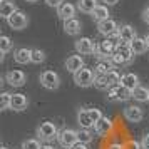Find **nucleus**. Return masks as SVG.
<instances>
[{"label":"nucleus","instance_id":"nucleus-1","mask_svg":"<svg viewBox=\"0 0 149 149\" xmlns=\"http://www.w3.org/2000/svg\"><path fill=\"white\" fill-rule=\"evenodd\" d=\"M59 132H61V131L57 129L55 122H52V121L40 122V124L37 126V129H35L37 139L40 142H45V144H49V142H52L54 139H57V137H59Z\"/></svg>","mask_w":149,"mask_h":149},{"label":"nucleus","instance_id":"nucleus-2","mask_svg":"<svg viewBox=\"0 0 149 149\" xmlns=\"http://www.w3.org/2000/svg\"><path fill=\"white\" fill-rule=\"evenodd\" d=\"M95 79H97L95 70L87 69V67H82L79 72L74 74V82H75V86H79V87H91V86H94Z\"/></svg>","mask_w":149,"mask_h":149},{"label":"nucleus","instance_id":"nucleus-3","mask_svg":"<svg viewBox=\"0 0 149 149\" xmlns=\"http://www.w3.org/2000/svg\"><path fill=\"white\" fill-rule=\"evenodd\" d=\"M97 45H99V44H95V40H92L91 37H81V39H77L75 44H74L77 54H81V55H92V54L95 55Z\"/></svg>","mask_w":149,"mask_h":149},{"label":"nucleus","instance_id":"nucleus-4","mask_svg":"<svg viewBox=\"0 0 149 149\" xmlns=\"http://www.w3.org/2000/svg\"><path fill=\"white\" fill-rule=\"evenodd\" d=\"M107 101L111 102H124L132 99V91H129L127 87L124 86H116V87H111L107 91Z\"/></svg>","mask_w":149,"mask_h":149},{"label":"nucleus","instance_id":"nucleus-5","mask_svg":"<svg viewBox=\"0 0 149 149\" xmlns=\"http://www.w3.org/2000/svg\"><path fill=\"white\" fill-rule=\"evenodd\" d=\"M39 81H40L42 87L49 89V91H55L61 86V75L55 70H44L40 74V77H39Z\"/></svg>","mask_w":149,"mask_h":149},{"label":"nucleus","instance_id":"nucleus-6","mask_svg":"<svg viewBox=\"0 0 149 149\" xmlns=\"http://www.w3.org/2000/svg\"><path fill=\"white\" fill-rule=\"evenodd\" d=\"M57 142L61 144L62 148L70 149L74 144L79 142V131H75V129H62L61 132H59Z\"/></svg>","mask_w":149,"mask_h":149},{"label":"nucleus","instance_id":"nucleus-7","mask_svg":"<svg viewBox=\"0 0 149 149\" xmlns=\"http://www.w3.org/2000/svg\"><path fill=\"white\" fill-rule=\"evenodd\" d=\"M7 24H8V27L14 29V30H24L29 25V17L22 10H17L15 14H12L7 19Z\"/></svg>","mask_w":149,"mask_h":149},{"label":"nucleus","instance_id":"nucleus-8","mask_svg":"<svg viewBox=\"0 0 149 149\" xmlns=\"http://www.w3.org/2000/svg\"><path fill=\"white\" fill-rule=\"evenodd\" d=\"M116 49H117V45H116L114 42H111L109 39H106V40L99 42L95 57H97L99 61H101V59H111V57L116 54Z\"/></svg>","mask_w":149,"mask_h":149},{"label":"nucleus","instance_id":"nucleus-9","mask_svg":"<svg viewBox=\"0 0 149 149\" xmlns=\"http://www.w3.org/2000/svg\"><path fill=\"white\" fill-rule=\"evenodd\" d=\"M5 81L12 86V87H22L25 82H27V75L24 70H19V69H14V70H8L5 74Z\"/></svg>","mask_w":149,"mask_h":149},{"label":"nucleus","instance_id":"nucleus-10","mask_svg":"<svg viewBox=\"0 0 149 149\" xmlns=\"http://www.w3.org/2000/svg\"><path fill=\"white\" fill-rule=\"evenodd\" d=\"M77 5H74V3H70V2H64L61 7L57 8V15H59V19H61L62 22L65 20H70V19H74L75 14H77Z\"/></svg>","mask_w":149,"mask_h":149},{"label":"nucleus","instance_id":"nucleus-11","mask_svg":"<svg viewBox=\"0 0 149 149\" xmlns=\"http://www.w3.org/2000/svg\"><path fill=\"white\" fill-rule=\"evenodd\" d=\"M97 30H99V34L104 35L106 39H107L111 34H114L119 30V25H117V22L114 19H107V20H102L97 24Z\"/></svg>","mask_w":149,"mask_h":149},{"label":"nucleus","instance_id":"nucleus-12","mask_svg":"<svg viewBox=\"0 0 149 149\" xmlns=\"http://www.w3.org/2000/svg\"><path fill=\"white\" fill-rule=\"evenodd\" d=\"M82 67H84V57H82L81 54H74V55H69L67 57V61H65V69H67V72L75 74V72H79Z\"/></svg>","mask_w":149,"mask_h":149},{"label":"nucleus","instance_id":"nucleus-13","mask_svg":"<svg viewBox=\"0 0 149 149\" xmlns=\"http://www.w3.org/2000/svg\"><path fill=\"white\" fill-rule=\"evenodd\" d=\"M112 129H114V122H112V119H109V117L104 116L99 122H95L94 132L97 136H107L109 132H112Z\"/></svg>","mask_w":149,"mask_h":149},{"label":"nucleus","instance_id":"nucleus-14","mask_svg":"<svg viewBox=\"0 0 149 149\" xmlns=\"http://www.w3.org/2000/svg\"><path fill=\"white\" fill-rule=\"evenodd\" d=\"M29 107V97L25 94H12V102H10V109L12 111H17V112H22Z\"/></svg>","mask_w":149,"mask_h":149},{"label":"nucleus","instance_id":"nucleus-15","mask_svg":"<svg viewBox=\"0 0 149 149\" xmlns=\"http://www.w3.org/2000/svg\"><path fill=\"white\" fill-rule=\"evenodd\" d=\"M32 52L34 49H27V47H20L14 52V61L20 65H25V64H30L32 62Z\"/></svg>","mask_w":149,"mask_h":149},{"label":"nucleus","instance_id":"nucleus-16","mask_svg":"<svg viewBox=\"0 0 149 149\" xmlns=\"http://www.w3.org/2000/svg\"><path fill=\"white\" fill-rule=\"evenodd\" d=\"M124 117L129 122H141L144 117V111L139 106H127L124 109Z\"/></svg>","mask_w":149,"mask_h":149},{"label":"nucleus","instance_id":"nucleus-17","mask_svg":"<svg viewBox=\"0 0 149 149\" xmlns=\"http://www.w3.org/2000/svg\"><path fill=\"white\" fill-rule=\"evenodd\" d=\"M119 35H121V40L124 44H131L137 37V32H136V29L131 24H124V25L119 27Z\"/></svg>","mask_w":149,"mask_h":149},{"label":"nucleus","instance_id":"nucleus-18","mask_svg":"<svg viewBox=\"0 0 149 149\" xmlns=\"http://www.w3.org/2000/svg\"><path fill=\"white\" fill-rule=\"evenodd\" d=\"M121 86L127 87L129 91H134V89H137L139 86H141V84H139V75L134 74V72H126V74H122Z\"/></svg>","mask_w":149,"mask_h":149},{"label":"nucleus","instance_id":"nucleus-19","mask_svg":"<svg viewBox=\"0 0 149 149\" xmlns=\"http://www.w3.org/2000/svg\"><path fill=\"white\" fill-rule=\"evenodd\" d=\"M19 8H17V3H15L14 0H2V3H0V17L2 19H5L7 20L8 17L12 14H15Z\"/></svg>","mask_w":149,"mask_h":149},{"label":"nucleus","instance_id":"nucleus-20","mask_svg":"<svg viewBox=\"0 0 149 149\" xmlns=\"http://www.w3.org/2000/svg\"><path fill=\"white\" fill-rule=\"evenodd\" d=\"M82 30V24L79 19H70V20H65L64 22V32L67 35H79Z\"/></svg>","mask_w":149,"mask_h":149},{"label":"nucleus","instance_id":"nucleus-21","mask_svg":"<svg viewBox=\"0 0 149 149\" xmlns=\"http://www.w3.org/2000/svg\"><path fill=\"white\" fill-rule=\"evenodd\" d=\"M77 124L81 126V129H92L94 122L89 116V109H79L77 112Z\"/></svg>","mask_w":149,"mask_h":149},{"label":"nucleus","instance_id":"nucleus-22","mask_svg":"<svg viewBox=\"0 0 149 149\" xmlns=\"http://www.w3.org/2000/svg\"><path fill=\"white\" fill-rule=\"evenodd\" d=\"M94 70L97 75H107L111 70H114V64L111 62V59H101V61H97Z\"/></svg>","mask_w":149,"mask_h":149},{"label":"nucleus","instance_id":"nucleus-23","mask_svg":"<svg viewBox=\"0 0 149 149\" xmlns=\"http://www.w3.org/2000/svg\"><path fill=\"white\" fill-rule=\"evenodd\" d=\"M131 45V49H132V52H134V55H141V54H146L148 52V42H146V39H142V37H136L134 40L129 44Z\"/></svg>","mask_w":149,"mask_h":149},{"label":"nucleus","instance_id":"nucleus-24","mask_svg":"<svg viewBox=\"0 0 149 149\" xmlns=\"http://www.w3.org/2000/svg\"><path fill=\"white\" fill-rule=\"evenodd\" d=\"M109 15H111V12H109L107 5H97V7L94 8V12L91 14V17H92V19L99 24V22H102V20H107V19H111Z\"/></svg>","mask_w":149,"mask_h":149},{"label":"nucleus","instance_id":"nucleus-25","mask_svg":"<svg viewBox=\"0 0 149 149\" xmlns=\"http://www.w3.org/2000/svg\"><path fill=\"white\" fill-rule=\"evenodd\" d=\"M116 52H119V54L126 59V62H127V64H131V62L134 61V57H136L134 52H132V49H131V45H129V44H124V42L117 45Z\"/></svg>","mask_w":149,"mask_h":149},{"label":"nucleus","instance_id":"nucleus-26","mask_svg":"<svg viewBox=\"0 0 149 149\" xmlns=\"http://www.w3.org/2000/svg\"><path fill=\"white\" fill-rule=\"evenodd\" d=\"M12 49H14V42H12V39H10L8 35H2V37H0V50H2L0 61H3L5 55H7Z\"/></svg>","mask_w":149,"mask_h":149},{"label":"nucleus","instance_id":"nucleus-27","mask_svg":"<svg viewBox=\"0 0 149 149\" xmlns=\"http://www.w3.org/2000/svg\"><path fill=\"white\" fill-rule=\"evenodd\" d=\"M97 5H99L97 0H79L77 2V8L81 12H84V14H92Z\"/></svg>","mask_w":149,"mask_h":149},{"label":"nucleus","instance_id":"nucleus-28","mask_svg":"<svg viewBox=\"0 0 149 149\" xmlns=\"http://www.w3.org/2000/svg\"><path fill=\"white\" fill-rule=\"evenodd\" d=\"M132 99L137 102H148L149 101V89L139 86L137 89L132 91Z\"/></svg>","mask_w":149,"mask_h":149},{"label":"nucleus","instance_id":"nucleus-29","mask_svg":"<svg viewBox=\"0 0 149 149\" xmlns=\"http://www.w3.org/2000/svg\"><path fill=\"white\" fill-rule=\"evenodd\" d=\"M106 77V81H107V84L111 86V87H116V86H121V79L122 75H119L116 70H111L107 75H104Z\"/></svg>","mask_w":149,"mask_h":149},{"label":"nucleus","instance_id":"nucleus-30","mask_svg":"<svg viewBox=\"0 0 149 149\" xmlns=\"http://www.w3.org/2000/svg\"><path fill=\"white\" fill-rule=\"evenodd\" d=\"M92 139H94V134H92L91 129H79V142L89 144Z\"/></svg>","mask_w":149,"mask_h":149},{"label":"nucleus","instance_id":"nucleus-31","mask_svg":"<svg viewBox=\"0 0 149 149\" xmlns=\"http://www.w3.org/2000/svg\"><path fill=\"white\" fill-rule=\"evenodd\" d=\"M10 102H12V94L10 92H2V95H0V107H2V111L10 109Z\"/></svg>","mask_w":149,"mask_h":149},{"label":"nucleus","instance_id":"nucleus-32","mask_svg":"<svg viewBox=\"0 0 149 149\" xmlns=\"http://www.w3.org/2000/svg\"><path fill=\"white\" fill-rule=\"evenodd\" d=\"M40 148H42V144L37 137L35 139H25L22 142V149H40Z\"/></svg>","mask_w":149,"mask_h":149},{"label":"nucleus","instance_id":"nucleus-33","mask_svg":"<svg viewBox=\"0 0 149 149\" xmlns=\"http://www.w3.org/2000/svg\"><path fill=\"white\" fill-rule=\"evenodd\" d=\"M111 62L114 64V67H126V65H129L127 62H126V59H124L119 52H116V54L111 57Z\"/></svg>","mask_w":149,"mask_h":149},{"label":"nucleus","instance_id":"nucleus-34","mask_svg":"<svg viewBox=\"0 0 149 149\" xmlns=\"http://www.w3.org/2000/svg\"><path fill=\"white\" fill-rule=\"evenodd\" d=\"M45 61V52L40 50V49H34L32 52V64H42Z\"/></svg>","mask_w":149,"mask_h":149},{"label":"nucleus","instance_id":"nucleus-35","mask_svg":"<svg viewBox=\"0 0 149 149\" xmlns=\"http://www.w3.org/2000/svg\"><path fill=\"white\" fill-rule=\"evenodd\" d=\"M94 86L99 89V91H109V89H111V86L107 84V81H106V77H104V75H97Z\"/></svg>","mask_w":149,"mask_h":149},{"label":"nucleus","instance_id":"nucleus-36","mask_svg":"<svg viewBox=\"0 0 149 149\" xmlns=\"http://www.w3.org/2000/svg\"><path fill=\"white\" fill-rule=\"evenodd\" d=\"M89 116H91V119H92V122H94V126H95V122H99L104 117L101 112V109H97V107H92V109H89Z\"/></svg>","mask_w":149,"mask_h":149},{"label":"nucleus","instance_id":"nucleus-37","mask_svg":"<svg viewBox=\"0 0 149 149\" xmlns=\"http://www.w3.org/2000/svg\"><path fill=\"white\" fill-rule=\"evenodd\" d=\"M44 2H45V3H47L49 7H54V8H59L62 5V3H64V2H65V0H44Z\"/></svg>","mask_w":149,"mask_h":149},{"label":"nucleus","instance_id":"nucleus-38","mask_svg":"<svg viewBox=\"0 0 149 149\" xmlns=\"http://www.w3.org/2000/svg\"><path fill=\"white\" fill-rule=\"evenodd\" d=\"M141 17H142V20H144V24H148L149 25V5H146V7L142 8Z\"/></svg>","mask_w":149,"mask_h":149},{"label":"nucleus","instance_id":"nucleus-39","mask_svg":"<svg viewBox=\"0 0 149 149\" xmlns=\"http://www.w3.org/2000/svg\"><path fill=\"white\" fill-rule=\"evenodd\" d=\"M141 146H142V149H149V132H146V134L142 136Z\"/></svg>","mask_w":149,"mask_h":149},{"label":"nucleus","instance_id":"nucleus-40","mask_svg":"<svg viewBox=\"0 0 149 149\" xmlns=\"http://www.w3.org/2000/svg\"><path fill=\"white\" fill-rule=\"evenodd\" d=\"M126 149H142V146H141V142H137V141H131L127 144V148Z\"/></svg>","mask_w":149,"mask_h":149},{"label":"nucleus","instance_id":"nucleus-41","mask_svg":"<svg viewBox=\"0 0 149 149\" xmlns=\"http://www.w3.org/2000/svg\"><path fill=\"white\" fill-rule=\"evenodd\" d=\"M107 149H126V146H124V144H121V142H112Z\"/></svg>","mask_w":149,"mask_h":149},{"label":"nucleus","instance_id":"nucleus-42","mask_svg":"<svg viewBox=\"0 0 149 149\" xmlns=\"http://www.w3.org/2000/svg\"><path fill=\"white\" fill-rule=\"evenodd\" d=\"M70 149H89V148H87V144H84V142H77Z\"/></svg>","mask_w":149,"mask_h":149},{"label":"nucleus","instance_id":"nucleus-43","mask_svg":"<svg viewBox=\"0 0 149 149\" xmlns=\"http://www.w3.org/2000/svg\"><path fill=\"white\" fill-rule=\"evenodd\" d=\"M102 2H104V5H116V3H117V2H119V0H102Z\"/></svg>","mask_w":149,"mask_h":149},{"label":"nucleus","instance_id":"nucleus-44","mask_svg":"<svg viewBox=\"0 0 149 149\" xmlns=\"http://www.w3.org/2000/svg\"><path fill=\"white\" fill-rule=\"evenodd\" d=\"M40 149H55V148H54V146H50V144H44Z\"/></svg>","mask_w":149,"mask_h":149},{"label":"nucleus","instance_id":"nucleus-45","mask_svg":"<svg viewBox=\"0 0 149 149\" xmlns=\"http://www.w3.org/2000/svg\"><path fill=\"white\" fill-rule=\"evenodd\" d=\"M144 39H146V42H148V47H149V34L146 35V37H144Z\"/></svg>","mask_w":149,"mask_h":149},{"label":"nucleus","instance_id":"nucleus-46","mask_svg":"<svg viewBox=\"0 0 149 149\" xmlns=\"http://www.w3.org/2000/svg\"><path fill=\"white\" fill-rule=\"evenodd\" d=\"M25 2H30V3H34V2H37V0H25Z\"/></svg>","mask_w":149,"mask_h":149},{"label":"nucleus","instance_id":"nucleus-47","mask_svg":"<svg viewBox=\"0 0 149 149\" xmlns=\"http://www.w3.org/2000/svg\"><path fill=\"white\" fill-rule=\"evenodd\" d=\"M0 149H8V148H7V146H3V148H0Z\"/></svg>","mask_w":149,"mask_h":149},{"label":"nucleus","instance_id":"nucleus-48","mask_svg":"<svg viewBox=\"0 0 149 149\" xmlns=\"http://www.w3.org/2000/svg\"><path fill=\"white\" fill-rule=\"evenodd\" d=\"M148 102H149V101H148Z\"/></svg>","mask_w":149,"mask_h":149}]
</instances>
